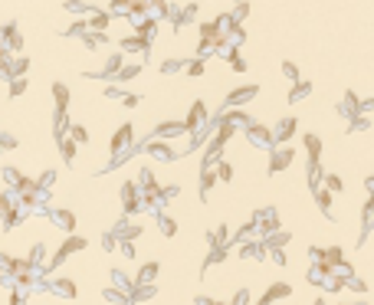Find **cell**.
<instances>
[{
  "instance_id": "38",
  "label": "cell",
  "mask_w": 374,
  "mask_h": 305,
  "mask_svg": "<svg viewBox=\"0 0 374 305\" xmlns=\"http://www.w3.org/2000/svg\"><path fill=\"white\" fill-rule=\"evenodd\" d=\"M184 72H187V75H200V72H204V59H191V62L184 66Z\"/></svg>"
},
{
  "instance_id": "21",
  "label": "cell",
  "mask_w": 374,
  "mask_h": 305,
  "mask_svg": "<svg viewBox=\"0 0 374 305\" xmlns=\"http://www.w3.org/2000/svg\"><path fill=\"white\" fill-rule=\"evenodd\" d=\"M263 243H266L269 249H282V246L289 243V233H279V230H276V233H269V237H263Z\"/></svg>"
},
{
  "instance_id": "25",
  "label": "cell",
  "mask_w": 374,
  "mask_h": 305,
  "mask_svg": "<svg viewBox=\"0 0 374 305\" xmlns=\"http://www.w3.org/2000/svg\"><path fill=\"white\" fill-rule=\"evenodd\" d=\"M108 26V13H92V20H89V30L92 33H102Z\"/></svg>"
},
{
  "instance_id": "40",
  "label": "cell",
  "mask_w": 374,
  "mask_h": 305,
  "mask_svg": "<svg viewBox=\"0 0 374 305\" xmlns=\"http://www.w3.org/2000/svg\"><path fill=\"white\" fill-rule=\"evenodd\" d=\"M364 220H368V223L374 220V194L368 197V204H364Z\"/></svg>"
},
{
  "instance_id": "32",
  "label": "cell",
  "mask_w": 374,
  "mask_h": 305,
  "mask_svg": "<svg viewBox=\"0 0 374 305\" xmlns=\"http://www.w3.org/2000/svg\"><path fill=\"white\" fill-rule=\"evenodd\" d=\"M69 138H72V141H89V131L82 128V125H69Z\"/></svg>"
},
{
  "instance_id": "33",
  "label": "cell",
  "mask_w": 374,
  "mask_h": 305,
  "mask_svg": "<svg viewBox=\"0 0 374 305\" xmlns=\"http://www.w3.org/2000/svg\"><path fill=\"white\" fill-rule=\"evenodd\" d=\"M223 259H227V249L223 246H213L210 256H207V266H217V262H223Z\"/></svg>"
},
{
  "instance_id": "28",
  "label": "cell",
  "mask_w": 374,
  "mask_h": 305,
  "mask_svg": "<svg viewBox=\"0 0 374 305\" xmlns=\"http://www.w3.org/2000/svg\"><path fill=\"white\" fill-rule=\"evenodd\" d=\"M155 276H158V262H148V266L141 269V276H138V286H148Z\"/></svg>"
},
{
  "instance_id": "8",
  "label": "cell",
  "mask_w": 374,
  "mask_h": 305,
  "mask_svg": "<svg viewBox=\"0 0 374 305\" xmlns=\"http://www.w3.org/2000/svg\"><path fill=\"white\" fill-rule=\"evenodd\" d=\"M302 144H306V155H309V164H318L322 161V138L318 135H302Z\"/></svg>"
},
{
  "instance_id": "15",
  "label": "cell",
  "mask_w": 374,
  "mask_h": 305,
  "mask_svg": "<svg viewBox=\"0 0 374 305\" xmlns=\"http://www.w3.org/2000/svg\"><path fill=\"white\" fill-rule=\"evenodd\" d=\"M213 184H217V171L204 168V174H200V197H207V194L213 190Z\"/></svg>"
},
{
  "instance_id": "6",
  "label": "cell",
  "mask_w": 374,
  "mask_h": 305,
  "mask_svg": "<svg viewBox=\"0 0 374 305\" xmlns=\"http://www.w3.org/2000/svg\"><path fill=\"white\" fill-rule=\"evenodd\" d=\"M148 155L151 158H158V161H164V164H171V161H177V151L171 148L164 138H155V141H148Z\"/></svg>"
},
{
  "instance_id": "24",
  "label": "cell",
  "mask_w": 374,
  "mask_h": 305,
  "mask_svg": "<svg viewBox=\"0 0 374 305\" xmlns=\"http://www.w3.org/2000/svg\"><path fill=\"white\" fill-rule=\"evenodd\" d=\"M135 30H138V36H141V40H151V36H155V30H158V20H144V23H138Z\"/></svg>"
},
{
  "instance_id": "22",
  "label": "cell",
  "mask_w": 374,
  "mask_h": 305,
  "mask_svg": "<svg viewBox=\"0 0 374 305\" xmlns=\"http://www.w3.org/2000/svg\"><path fill=\"white\" fill-rule=\"evenodd\" d=\"M368 128H371V122L364 119V112L351 115V122H348V135H351V131H368Z\"/></svg>"
},
{
  "instance_id": "35",
  "label": "cell",
  "mask_w": 374,
  "mask_h": 305,
  "mask_svg": "<svg viewBox=\"0 0 374 305\" xmlns=\"http://www.w3.org/2000/svg\"><path fill=\"white\" fill-rule=\"evenodd\" d=\"M138 72H141V66H122V69H119V82H128V79H135Z\"/></svg>"
},
{
  "instance_id": "13",
  "label": "cell",
  "mask_w": 374,
  "mask_h": 305,
  "mask_svg": "<svg viewBox=\"0 0 374 305\" xmlns=\"http://www.w3.org/2000/svg\"><path fill=\"white\" fill-rule=\"evenodd\" d=\"M309 95H312V82H295V86L289 89V95H286V99H289V105H295V102L309 99Z\"/></svg>"
},
{
  "instance_id": "29",
  "label": "cell",
  "mask_w": 374,
  "mask_h": 305,
  "mask_svg": "<svg viewBox=\"0 0 374 305\" xmlns=\"http://www.w3.org/2000/svg\"><path fill=\"white\" fill-rule=\"evenodd\" d=\"M322 187H328L331 194H338V190H345V181H342V177H338V174H325Z\"/></svg>"
},
{
  "instance_id": "2",
  "label": "cell",
  "mask_w": 374,
  "mask_h": 305,
  "mask_svg": "<svg viewBox=\"0 0 374 305\" xmlns=\"http://www.w3.org/2000/svg\"><path fill=\"white\" fill-rule=\"evenodd\" d=\"M295 131H299V119H295V115H286V119L273 128V148L276 144H289L295 138Z\"/></svg>"
},
{
  "instance_id": "9",
  "label": "cell",
  "mask_w": 374,
  "mask_h": 305,
  "mask_svg": "<svg viewBox=\"0 0 374 305\" xmlns=\"http://www.w3.org/2000/svg\"><path fill=\"white\" fill-rule=\"evenodd\" d=\"M131 135H135V128H131V125H122V128L115 131V138H112V155H115V158H122L125 144H131Z\"/></svg>"
},
{
  "instance_id": "18",
  "label": "cell",
  "mask_w": 374,
  "mask_h": 305,
  "mask_svg": "<svg viewBox=\"0 0 374 305\" xmlns=\"http://www.w3.org/2000/svg\"><path fill=\"white\" fill-rule=\"evenodd\" d=\"M122 50H125V53H141V50H148V40H141V36L135 33V36L122 40Z\"/></svg>"
},
{
  "instance_id": "47",
  "label": "cell",
  "mask_w": 374,
  "mask_h": 305,
  "mask_svg": "<svg viewBox=\"0 0 374 305\" xmlns=\"http://www.w3.org/2000/svg\"><path fill=\"white\" fill-rule=\"evenodd\" d=\"M128 4H135V0H128Z\"/></svg>"
},
{
  "instance_id": "27",
  "label": "cell",
  "mask_w": 374,
  "mask_h": 305,
  "mask_svg": "<svg viewBox=\"0 0 374 305\" xmlns=\"http://www.w3.org/2000/svg\"><path fill=\"white\" fill-rule=\"evenodd\" d=\"M230 17H233V23H243V20L249 17V4H246V0H237V7H233Z\"/></svg>"
},
{
  "instance_id": "36",
  "label": "cell",
  "mask_w": 374,
  "mask_h": 305,
  "mask_svg": "<svg viewBox=\"0 0 374 305\" xmlns=\"http://www.w3.org/2000/svg\"><path fill=\"white\" fill-rule=\"evenodd\" d=\"M282 75H286V79H292V82H299V66H295V62H282Z\"/></svg>"
},
{
  "instance_id": "12",
  "label": "cell",
  "mask_w": 374,
  "mask_h": 305,
  "mask_svg": "<svg viewBox=\"0 0 374 305\" xmlns=\"http://www.w3.org/2000/svg\"><path fill=\"white\" fill-rule=\"evenodd\" d=\"M122 200H125V210L135 213L138 207H141V200H138V187L135 184H122Z\"/></svg>"
},
{
  "instance_id": "23",
  "label": "cell",
  "mask_w": 374,
  "mask_h": 305,
  "mask_svg": "<svg viewBox=\"0 0 374 305\" xmlns=\"http://www.w3.org/2000/svg\"><path fill=\"white\" fill-rule=\"evenodd\" d=\"M82 246H86V240H79V237H72V240H69V243H66V246H62V249H59V253H56V262H62V259H66V256H69V253H72V249H82Z\"/></svg>"
},
{
  "instance_id": "37",
  "label": "cell",
  "mask_w": 374,
  "mask_h": 305,
  "mask_svg": "<svg viewBox=\"0 0 374 305\" xmlns=\"http://www.w3.org/2000/svg\"><path fill=\"white\" fill-rule=\"evenodd\" d=\"M62 158L72 164V158H76V141H72V138H66V141H62Z\"/></svg>"
},
{
  "instance_id": "44",
  "label": "cell",
  "mask_w": 374,
  "mask_h": 305,
  "mask_svg": "<svg viewBox=\"0 0 374 305\" xmlns=\"http://www.w3.org/2000/svg\"><path fill=\"white\" fill-rule=\"evenodd\" d=\"M361 112H374V99H368V102H361Z\"/></svg>"
},
{
  "instance_id": "1",
  "label": "cell",
  "mask_w": 374,
  "mask_h": 305,
  "mask_svg": "<svg viewBox=\"0 0 374 305\" xmlns=\"http://www.w3.org/2000/svg\"><path fill=\"white\" fill-rule=\"evenodd\" d=\"M292 161H295V151L289 148V144H282V148H269V174L286 171Z\"/></svg>"
},
{
  "instance_id": "30",
  "label": "cell",
  "mask_w": 374,
  "mask_h": 305,
  "mask_svg": "<svg viewBox=\"0 0 374 305\" xmlns=\"http://www.w3.org/2000/svg\"><path fill=\"white\" fill-rule=\"evenodd\" d=\"M122 59H125V56H108L105 69H102V75H119V69H122Z\"/></svg>"
},
{
  "instance_id": "46",
  "label": "cell",
  "mask_w": 374,
  "mask_h": 305,
  "mask_svg": "<svg viewBox=\"0 0 374 305\" xmlns=\"http://www.w3.org/2000/svg\"><path fill=\"white\" fill-rule=\"evenodd\" d=\"M312 305H325V299H315V302H312Z\"/></svg>"
},
{
  "instance_id": "5",
  "label": "cell",
  "mask_w": 374,
  "mask_h": 305,
  "mask_svg": "<svg viewBox=\"0 0 374 305\" xmlns=\"http://www.w3.org/2000/svg\"><path fill=\"white\" fill-rule=\"evenodd\" d=\"M204 122H207V105L197 99V102L191 105V112H187V119H184L187 135H191V131H200V128H204Z\"/></svg>"
},
{
  "instance_id": "31",
  "label": "cell",
  "mask_w": 374,
  "mask_h": 305,
  "mask_svg": "<svg viewBox=\"0 0 374 305\" xmlns=\"http://www.w3.org/2000/svg\"><path fill=\"white\" fill-rule=\"evenodd\" d=\"M158 226H161L164 237H174V233H177V223H174L171 217H158Z\"/></svg>"
},
{
  "instance_id": "11",
  "label": "cell",
  "mask_w": 374,
  "mask_h": 305,
  "mask_svg": "<svg viewBox=\"0 0 374 305\" xmlns=\"http://www.w3.org/2000/svg\"><path fill=\"white\" fill-rule=\"evenodd\" d=\"M338 112H342L345 119L358 115V112H361V99H358L355 92H345V99H342V105H338Z\"/></svg>"
},
{
  "instance_id": "41",
  "label": "cell",
  "mask_w": 374,
  "mask_h": 305,
  "mask_svg": "<svg viewBox=\"0 0 374 305\" xmlns=\"http://www.w3.org/2000/svg\"><path fill=\"white\" fill-rule=\"evenodd\" d=\"M273 262H276V266H286V256H282V249H273Z\"/></svg>"
},
{
  "instance_id": "3",
  "label": "cell",
  "mask_w": 374,
  "mask_h": 305,
  "mask_svg": "<svg viewBox=\"0 0 374 305\" xmlns=\"http://www.w3.org/2000/svg\"><path fill=\"white\" fill-rule=\"evenodd\" d=\"M246 135H249V141L256 144V148H273V128H266V125H259V122H253L249 119V125H246Z\"/></svg>"
},
{
  "instance_id": "20",
  "label": "cell",
  "mask_w": 374,
  "mask_h": 305,
  "mask_svg": "<svg viewBox=\"0 0 374 305\" xmlns=\"http://www.w3.org/2000/svg\"><path fill=\"white\" fill-rule=\"evenodd\" d=\"M315 204H318L322 213L331 210V190H328V187H318V190H315Z\"/></svg>"
},
{
  "instance_id": "34",
  "label": "cell",
  "mask_w": 374,
  "mask_h": 305,
  "mask_svg": "<svg viewBox=\"0 0 374 305\" xmlns=\"http://www.w3.org/2000/svg\"><path fill=\"white\" fill-rule=\"evenodd\" d=\"M181 69H184V62H181V59H164V62H161V72H164V75L181 72Z\"/></svg>"
},
{
  "instance_id": "26",
  "label": "cell",
  "mask_w": 374,
  "mask_h": 305,
  "mask_svg": "<svg viewBox=\"0 0 374 305\" xmlns=\"http://www.w3.org/2000/svg\"><path fill=\"white\" fill-rule=\"evenodd\" d=\"M213 171H217V181H233V168L223 161V158H220V161L213 164Z\"/></svg>"
},
{
  "instance_id": "19",
  "label": "cell",
  "mask_w": 374,
  "mask_h": 305,
  "mask_svg": "<svg viewBox=\"0 0 374 305\" xmlns=\"http://www.w3.org/2000/svg\"><path fill=\"white\" fill-rule=\"evenodd\" d=\"M227 59H230V69H233V72H246V59L240 56L237 46H230V50H227Z\"/></svg>"
},
{
  "instance_id": "39",
  "label": "cell",
  "mask_w": 374,
  "mask_h": 305,
  "mask_svg": "<svg viewBox=\"0 0 374 305\" xmlns=\"http://www.w3.org/2000/svg\"><path fill=\"white\" fill-rule=\"evenodd\" d=\"M23 89H26V79H20V75H17V79H10V95H20Z\"/></svg>"
},
{
  "instance_id": "10",
  "label": "cell",
  "mask_w": 374,
  "mask_h": 305,
  "mask_svg": "<svg viewBox=\"0 0 374 305\" xmlns=\"http://www.w3.org/2000/svg\"><path fill=\"white\" fill-rule=\"evenodd\" d=\"M155 135L164 138V141H171V138H177V135H187V128H184V122H161L155 128Z\"/></svg>"
},
{
  "instance_id": "14",
  "label": "cell",
  "mask_w": 374,
  "mask_h": 305,
  "mask_svg": "<svg viewBox=\"0 0 374 305\" xmlns=\"http://www.w3.org/2000/svg\"><path fill=\"white\" fill-rule=\"evenodd\" d=\"M220 122H230L233 128H240V125L246 128V125H249V115H246V112H240V108H230V112L220 115Z\"/></svg>"
},
{
  "instance_id": "16",
  "label": "cell",
  "mask_w": 374,
  "mask_h": 305,
  "mask_svg": "<svg viewBox=\"0 0 374 305\" xmlns=\"http://www.w3.org/2000/svg\"><path fill=\"white\" fill-rule=\"evenodd\" d=\"M306 181H309V187H312V190H318V187H322V181H325V174H322V161H318V164H309Z\"/></svg>"
},
{
  "instance_id": "4",
  "label": "cell",
  "mask_w": 374,
  "mask_h": 305,
  "mask_svg": "<svg viewBox=\"0 0 374 305\" xmlns=\"http://www.w3.org/2000/svg\"><path fill=\"white\" fill-rule=\"evenodd\" d=\"M256 95H259V86H256V82L240 86V89H233V92L227 95V108H240V105H246L249 99H256Z\"/></svg>"
},
{
  "instance_id": "17",
  "label": "cell",
  "mask_w": 374,
  "mask_h": 305,
  "mask_svg": "<svg viewBox=\"0 0 374 305\" xmlns=\"http://www.w3.org/2000/svg\"><path fill=\"white\" fill-rule=\"evenodd\" d=\"M53 99H56V112H66V105H69V89L62 86V82H56V86H53Z\"/></svg>"
},
{
  "instance_id": "42",
  "label": "cell",
  "mask_w": 374,
  "mask_h": 305,
  "mask_svg": "<svg viewBox=\"0 0 374 305\" xmlns=\"http://www.w3.org/2000/svg\"><path fill=\"white\" fill-rule=\"evenodd\" d=\"M122 102H125V105L131 108V105H138V102H141V99H138V95H122Z\"/></svg>"
},
{
  "instance_id": "45",
  "label": "cell",
  "mask_w": 374,
  "mask_h": 305,
  "mask_svg": "<svg viewBox=\"0 0 374 305\" xmlns=\"http://www.w3.org/2000/svg\"><path fill=\"white\" fill-rule=\"evenodd\" d=\"M197 305H213V302L210 299H197Z\"/></svg>"
},
{
  "instance_id": "43",
  "label": "cell",
  "mask_w": 374,
  "mask_h": 305,
  "mask_svg": "<svg viewBox=\"0 0 374 305\" xmlns=\"http://www.w3.org/2000/svg\"><path fill=\"white\" fill-rule=\"evenodd\" d=\"M233 305H249V292H240L237 299H233Z\"/></svg>"
},
{
  "instance_id": "7",
  "label": "cell",
  "mask_w": 374,
  "mask_h": 305,
  "mask_svg": "<svg viewBox=\"0 0 374 305\" xmlns=\"http://www.w3.org/2000/svg\"><path fill=\"white\" fill-rule=\"evenodd\" d=\"M289 295H292V286H289V282H273V286L266 289V295L259 299V305H273L276 299H289Z\"/></svg>"
}]
</instances>
